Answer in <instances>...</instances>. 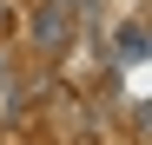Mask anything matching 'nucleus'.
Returning a JSON list of instances; mask_svg holds the SVG:
<instances>
[{"instance_id":"f03ea898","label":"nucleus","mask_w":152,"mask_h":145,"mask_svg":"<svg viewBox=\"0 0 152 145\" xmlns=\"http://www.w3.org/2000/svg\"><path fill=\"white\" fill-rule=\"evenodd\" d=\"M119 59H145V27H139V20L119 27Z\"/></svg>"},{"instance_id":"7ed1b4c3","label":"nucleus","mask_w":152,"mask_h":145,"mask_svg":"<svg viewBox=\"0 0 152 145\" xmlns=\"http://www.w3.org/2000/svg\"><path fill=\"white\" fill-rule=\"evenodd\" d=\"M66 7H93V0H66Z\"/></svg>"},{"instance_id":"f257e3e1","label":"nucleus","mask_w":152,"mask_h":145,"mask_svg":"<svg viewBox=\"0 0 152 145\" xmlns=\"http://www.w3.org/2000/svg\"><path fill=\"white\" fill-rule=\"evenodd\" d=\"M60 33H66V7H40V20H33V40H40V46H60Z\"/></svg>"}]
</instances>
